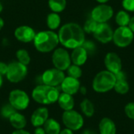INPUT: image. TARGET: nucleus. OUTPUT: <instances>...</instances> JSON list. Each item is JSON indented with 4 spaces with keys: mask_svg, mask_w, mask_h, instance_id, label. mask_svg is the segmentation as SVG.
I'll return each mask as SVG.
<instances>
[{
    "mask_svg": "<svg viewBox=\"0 0 134 134\" xmlns=\"http://www.w3.org/2000/svg\"><path fill=\"white\" fill-rule=\"evenodd\" d=\"M60 86L63 93L73 96L79 91L81 83L78 79H75L70 76H66Z\"/></svg>",
    "mask_w": 134,
    "mask_h": 134,
    "instance_id": "15",
    "label": "nucleus"
},
{
    "mask_svg": "<svg viewBox=\"0 0 134 134\" xmlns=\"http://www.w3.org/2000/svg\"><path fill=\"white\" fill-rule=\"evenodd\" d=\"M80 109L82 115L87 118H91L94 115L95 113L94 104L90 100L87 98L83 99L80 103Z\"/></svg>",
    "mask_w": 134,
    "mask_h": 134,
    "instance_id": "22",
    "label": "nucleus"
},
{
    "mask_svg": "<svg viewBox=\"0 0 134 134\" xmlns=\"http://www.w3.org/2000/svg\"><path fill=\"white\" fill-rule=\"evenodd\" d=\"M42 126L46 134H59L61 130L59 122L53 118H49Z\"/></svg>",
    "mask_w": 134,
    "mask_h": 134,
    "instance_id": "21",
    "label": "nucleus"
},
{
    "mask_svg": "<svg viewBox=\"0 0 134 134\" xmlns=\"http://www.w3.org/2000/svg\"><path fill=\"white\" fill-rule=\"evenodd\" d=\"M98 130L100 134H116L117 127L115 122L108 118H102L98 125Z\"/></svg>",
    "mask_w": 134,
    "mask_h": 134,
    "instance_id": "18",
    "label": "nucleus"
},
{
    "mask_svg": "<svg viewBox=\"0 0 134 134\" xmlns=\"http://www.w3.org/2000/svg\"><path fill=\"white\" fill-rule=\"evenodd\" d=\"M48 119L49 111L47 108L39 107L33 111L31 116V123L34 127H40L44 125Z\"/></svg>",
    "mask_w": 134,
    "mask_h": 134,
    "instance_id": "16",
    "label": "nucleus"
},
{
    "mask_svg": "<svg viewBox=\"0 0 134 134\" xmlns=\"http://www.w3.org/2000/svg\"><path fill=\"white\" fill-rule=\"evenodd\" d=\"M68 76L75 78V79H79L82 75V71L80 68V66L75 65V64H71L69 68L67 69Z\"/></svg>",
    "mask_w": 134,
    "mask_h": 134,
    "instance_id": "28",
    "label": "nucleus"
},
{
    "mask_svg": "<svg viewBox=\"0 0 134 134\" xmlns=\"http://www.w3.org/2000/svg\"><path fill=\"white\" fill-rule=\"evenodd\" d=\"M61 119L64 126L72 131H78L84 126V118L82 115L74 109L64 111Z\"/></svg>",
    "mask_w": 134,
    "mask_h": 134,
    "instance_id": "5",
    "label": "nucleus"
},
{
    "mask_svg": "<svg viewBox=\"0 0 134 134\" xmlns=\"http://www.w3.org/2000/svg\"><path fill=\"white\" fill-rule=\"evenodd\" d=\"M8 120L10 125L15 130L24 129L25 126H27V119L25 116L19 111H16L13 115L10 116V118Z\"/></svg>",
    "mask_w": 134,
    "mask_h": 134,
    "instance_id": "20",
    "label": "nucleus"
},
{
    "mask_svg": "<svg viewBox=\"0 0 134 134\" xmlns=\"http://www.w3.org/2000/svg\"><path fill=\"white\" fill-rule=\"evenodd\" d=\"M60 94V93L57 87L41 84L33 89L31 97L38 104L49 105L57 102Z\"/></svg>",
    "mask_w": 134,
    "mask_h": 134,
    "instance_id": "3",
    "label": "nucleus"
},
{
    "mask_svg": "<svg viewBox=\"0 0 134 134\" xmlns=\"http://www.w3.org/2000/svg\"><path fill=\"white\" fill-rule=\"evenodd\" d=\"M3 27H4V20L2 17H0V31L2 29Z\"/></svg>",
    "mask_w": 134,
    "mask_h": 134,
    "instance_id": "41",
    "label": "nucleus"
},
{
    "mask_svg": "<svg viewBox=\"0 0 134 134\" xmlns=\"http://www.w3.org/2000/svg\"><path fill=\"white\" fill-rule=\"evenodd\" d=\"M9 103L17 111H24L30 104V97L27 93L19 89L13 90L9 94Z\"/></svg>",
    "mask_w": 134,
    "mask_h": 134,
    "instance_id": "7",
    "label": "nucleus"
},
{
    "mask_svg": "<svg viewBox=\"0 0 134 134\" xmlns=\"http://www.w3.org/2000/svg\"><path fill=\"white\" fill-rule=\"evenodd\" d=\"M16 111H17L9 103H8V104H4L2 107L0 114H1V115H2V118L6 119H9L10 118V116L12 115H13Z\"/></svg>",
    "mask_w": 134,
    "mask_h": 134,
    "instance_id": "29",
    "label": "nucleus"
},
{
    "mask_svg": "<svg viewBox=\"0 0 134 134\" xmlns=\"http://www.w3.org/2000/svg\"><path fill=\"white\" fill-rule=\"evenodd\" d=\"M61 23V19L60 15L57 13H50L47 15L46 17V24L47 27L51 31H54L57 29Z\"/></svg>",
    "mask_w": 134,
    "mask_h": 134,
    "instance_id": "23",
    "label": "nucleus"
},
{
    "mask_svg": "<svg viewBox=\"0 0 134 134\" xmlns=\"http://www.w3.org/2000/svg\"><path fill=\"white\" fill-rule=\"evenodd\" d=\"M7 69H8V64H6L4 62H0V75H5L6 72H7Z\"/></svg>",
    "mask_w": 134,
    "mask_h": 134,
    "instance_id": "34",
    "label": "nucleus"
},
{
    "mask_svg": "<svg viewBox=\"0 0 134 134\" xmlns=\"http://www.w3.org/2000/svg\"><path fill=\"white\" fill-rule=\"evenodd\" d=\"M80 134H97L93 130H90V129H87V130H83Z\"/></svg>",
    "mask_w": 134,
    "mask_h": 134,
    "instance_id": "39",
    "label": "nucleus"
},
{
    "mask_svg": "<svg viewBox=\"0 0 134 134\" xmlns=\"http://www.w3.org/2000/svg\"><path fill=\"white\" fill-rule=\"evenodd\" d=\"M79 92H80V93L82 94V95H86V93H87V90H86V88L85 86H80V89H79Z\"/></svg>",
    "mask_w": 134,
    "mask_h": 134,
    "instance_id": "40",
    "label": "nucleus"
},
{
    "mask_svg": "<svg viewBox=\"0 0 134 134\" xmlns=\"http://www.w3.org/2000/svg\"><path fill=\"white\" fill-rule=\"evenodd\" d=\"M2 9H3V5H2V2H0V13L2 11Z\"/></svg>",
    "mask_w": 134,
    "mask_h": 134,
    "instance_id": "44",
    "label": "nucleus"
},
{
    "mask_svg": "<svg viewBox=\"0 0 134 134\" xmlns=\"http://www.w3.org/2000/svg\"><path fill=\"white\" fill-rule=\"evenodd\" d=\"M113 90L120 95H125L130 91L129 82L127 80H118L116 81Z\"/></svg>",
    "mask_w": 134,
    "mask_h": 134,
    "instance_id": "26",
    "label": "nucleus"
},
{
    "mask_svg": "<svg viewBox=\"0 0 134 134\" xmlns=\"http://www.w3.org/2000/svg\"><path fill=\"white\" fill-rule=\"evenodd\" d=\"M133 134H134V133H133Z\"/></svg>",
    "mask_w": 134,
    "mask_h": 134,
    "instance_id": "46",
    "label": "nucleus"
},
{
    "mask_svg": "<svg viewBox=\"0 0 134 134\" xmlns=\"http://www.w3.org/2000/svg\"><path fill=\"white\" fill-rule=\"evenodd\" d=\"M97 2H98L99 3H100V4H104V3H106V2H108L109 0H96Z\"/></svg>",
    "mask_w": 134,
    "mask_h": 134,
    "instance_id": "42",
    "label": "nucleus"
},
{
    "mask_svg": "<svg viewBox=\"0 0 134 134\" xmlns=\"http://www.w3.org/2000/svg\"><path fill=\"white\" fill-rule=\"evenodd\" d=\"M16 57L17 61L27 66L31 62V57L29 53L25 49H20L16 52Z\"/></svg>",
    "mask_w": 134,
    "mask_h": 134,
    "instance_id": "27",
    "label": "nucleus"
},
{
    "mask_svg": "<svg viewBox=\"0 0 134 134\" xmlns=\"http://www.w3.org/2000/svg\"><path fill=\"white\" fill-rule=\"evenodd\" d=\"M134 38V33L128 26L119 27L113 33V42L115 46L125 48L130 46Z\"/></svg>",
    "mask_w": 134,
    "mask_h": 134,
    "instance_id": "8",
    "label": "nucleus"
},
{
    "mask_svg": "<svg viewBox=\"0 0 134 134\" xmlns=\"http://www.w3.org/2000/svg\"><path fill=\"white\" fill-rule=\"evenodd\" d=\"M52 62L55 68L63 71H67L71 64V55L66 49L57 48L52 54Z\"/></svg>",
    "mask_w": 134,
    "mask_h": 134,
    "instance_id": "9",
    "label": "nucleus"
},
{
    "mask_svg": "<svg viewBox=\"0 0 134 134\" xmlns=\"http://www.w3.org/2000/svg\"><path fill=\"white\" fill-rule=\"evenodd\" d=\"M49 8L53 13H61L63 12L67 5L66 0H48Z\"/></svg>",
    "mask_w": 134,
    "mask_h": 134,
    "instance_id": "24",
    "label": "nucleus"
},
{
    "mask_svg": "<svg viewBox=\"0 0 134 134\" xmlns=\"http://www.w3.org/2000/svg\"><path fill=\"white\" fill-rule=\"evenodd\" d=\"M59 134H74V131H72L71 130L68 129V128L65 127L64 129L60 130V132Z\"/></svg>",
    "mask_w": 134,
    "mask_h": 134,
    "instance_id": "37",
    "label": "nucleus"
},
{
    "mask_svg": "<svg viewBox=\"0 0 134 134\" xmlns=\"http://www.w3.org/2000/svg\"><path fill=\"white\" fill-rule=\"evenodd\" d=\"M59 107L64 111H70L74 109L75 107V99L72 95L61 93L57 100Z\"/></svg>",
    "mask_w": 134,
    "mask_h": 134,
    "instance_id": "19",
    "label": "nucleus"
},
{
    "mask_svg": "<svg viewBox=\"0 0 134 134\" xmlns=\"http://www.w3.org/2000/svg\"><path fill=\"white\" fill-rule=\"evenodd\" d=\"M34 134H46L43 127L40 126V127H35V131H34Z\"/></svg>",
    "mask_w": 134,
    "mask_h": 134,
    "instance_id": "35",
    "label": "nucleus"
},
{
    "mask_svg": "<svg viewBox=\"0 0 134 134\" xmlns=\"http://www.w3.org/2000/svg\"><path fill=\"white\" fill-rule=\"evenodd\" d=\"M98 25V23L97 21H95L93 19L90 18L89 20H87L86 21V23L84 24V26H83V30L86 33H93L97 28Z\"/></svg>",
    "mask_w": 134,
    "mask_h": 134,
    "instance_id": "30",
    "label": "nucleus"
},
{
    "mask_svg": "<svg viewBox=\"0 0 134 134\" xmlns=\"http://www.w3.org/2000/svg\"><path fill=\"white\" fill-rule=\"evenodd\" d=\"M128 27L131 29V31L134 33V16L133 17L130 18V23H129Z\"/></svg>",
    "mask_w": 134,
    "mask_h": 134,
    "instance_id": "38",
    "label": "nucleus"
},
{
    "mask_svg": "<svg viewBox=\"0 0 134 134\" xmlns=\"http://www.w3.org/2000/svg\"><path fill=\"white\" fill-rule=\"evenodd\" d=\"M115 82V74L108 70H104L95 75L92 82V87L96 93H105L114 89Z\"/></svg>",
    "mask_w": 134,
    "mask_h": 134,
    "instance_id": "4",
    "label": "nucleus"
},
{
    "mask_svg": "<svg viewBox=\"0 0 134 134\" xmlns=\"http://www.w3.org/2000/svg\"><path fill=\"white\" fill-rule=\"evenodd\" d=\"M33 42L35 49L43 53L53 51L60 43L57 33L51 30L42 31L36 33Z\"/></svg>",
    "mask_w": 134,
    "mask_h": 134,
    "instance_id": "2",
    "label": "nucleus"
},
{
    "mask_svg": "<svg viewBox=\"0 0 134 134\" xmlns=\"http://www.w3.org/2000/svg\"><path fill=\"white\" fill-rule=\"evenodd\" d=\"M104 64L108 71L113 74L122 70V63L119 56L113 52L106 54L104 58Z\"/></svg>",
    "mask_w": 134,
    "mask_h": 134,
    "instance_id": "14",
    "label": "nucleus"
},
{
    "mask_svg": "<svg viewBox=\"0 0 134 134\" xmlns=\"http://www.w3.org/2000/svg\"><path fill=\"white\" fill-rule=\"evenodd\" d=\"M57 35L60 43L67 49H75L82 46L85 42V31L76 23L71 22L64 24Z\"/></svg>",
    "mask_w": 134,
    "mask_h": 134,
    "instance_id": "1",
    "label": "nucleus"
},
{
    "mask_svg": "<svg viewBox=\"0 0 134 134\" xmlns=\"http://www.w3.org/2000/svg\"><path fill=\"white\" fill-rule=\"evenodd\" d=\"M114 31L107 23L98 24L95 31L93 33V36L100 42L106 44L110 42L113 38Z\"/></svg>",
    "mask_w": 134,
    "mask_h": 134,
    "instance_id": "12",
    "label": "nucleus"
},
{
    "mask_svg": "<svg viewBox=\"0 0 134 134\" xmlns=\"http://www.w3.org/2000/svg\"><path fill=\"white\" fill-rule=\"evenodd\" d=\"M12 134H31L28 131L25 130L24 129H20V130H15Z\"/></svg>",
    "mask_w": 134,
    "mask_h": 134,
    "instance_id": "36",
    "label": "nucleus"
},
{
    "mask_svg": "<svg viewBox=\"0 0 134 134\" xmlns=\"http://www.w3.org/2000/svg\"><path fill=\"white\" fill-rule=\"evenodd\" d=\"M35 35H36V33L35 30L28 25L19 26L14 31L15 38L18 41L21 42H24V43L33 42Z\"/></svg>",
    "mask_w": 134,
    "mask_h": 134,
    "instance_id": "13",
    "label": "nucleus"
},
{
    "mask_svg": "<svg viewBox=\"0 0 134 134\" xmlns=\"http://www.w3.org/2000/svg\"><path fill=\"white\" fill-rule=\"evenodd\" d=\"M115 76L116 81H118V80H127L126 74L122 70H121L120 71L115 74Z\"/></svg>",
    "mask_w": 134,
    "mask_h": 134,
    "instance_id": "33",
    "label": "nucleus"
},
{
    "mask_svg": "<svg viewBox=\"0 0 134 134\" xmlns=\"http://www.w3.org/2000/svg\"><path fill=\"white\" fill-rule=\"evenodd\" d=\"M2 84H3V78H2V75H0V88L2 86Z\"/></svg>",
    "mask_w": 134,
    "mask_h": 134,
    "instance_id": "43",
    "label": "nucleus"
},
{
    "mask_svg": "<svg viewBox=\"0 0 134 134\" xmlns=\"http://www.w3.org/2000/svg\"><path fill=\"white\" fill-rule=\"evenodd\" d=\"M133 122H134V121H133ZM133 127H134V122H133Z\"/></svg>",
    "mask_w": 134,
    "mask_h": 134,
    "instance_id": "45",
    "label": "nucleus"
},
{
    "mask_svg": "<svg viewBox=\"0 0 134 134\" xmlns=\"http://www.w3.org/2000/svg\"><path fill=\"white\" fill-rule=\"evenodd\" d=\"M130 18L131 17H130V14L127 13V11L120 10L118 12V13L115 16V22L119 27L128 26Z\"/></svg>",
    "mask_w": 134,
    "mask_h": 134,
    "instance_id": "25",
    "label": "nucleus"
},
{
    "mask_svg": "<svg viewBox=\"0 0 134 134\" xmlns=\"http://www.w3.org/2000/svg\"><path fill=\"white\" fill-rule=\"evenodd\" d=\"M114 14V10L111 5L100 4L94 7L91 12V18L97 21L98 24L107 23Z\"/></svg>",
    "mask_w": 134,
    "mask_h": 134,
    "instance_id": "11",
    "label": "nucleus"
},
{
    "mask_svg": "<svg viewBox=\"0 0 134 134\" xmlns=\"http://www.w3.org/2000/svg\"><path fill=\"white\" fill-rule=\"evenodd\" d=\"M27 75V67L19 61H13L8 64L6 79L12 83H18L23 81Z\"/></svg>",
    "mask_w": 134,
    "mask_h": 134,
    "instance_id": "6",
    "label": "nucleus"
},
{
    "mask_svg": "<svg viewBox=\"0 0 134 134\" xmlns=\"http://www.w3.org/2000/svg\"><path fill=\"white\" fill-rule=\"evenodd\" d=\"M70 55H71V63L73 64H75L80 67L85 64V63L86 62L88 59V52L83 46L73 49Z\"/></svg>",
    "mask_w": 134,
    "mask_h": 134,
    "instance_id": "17",
    "label": "nucleus"
},
{
    "mask_svg": "<svg viewBox=\"0 0 134 134\" xmlns=\"http://www.w3.org/2000/svg\"><path fill=\"white\" fill-rule=\"evenodd\" d=\"M122 4L126 11L134 12V0H122Z\"/></svg>",
    "mask_w": 134,
    "mask_h": 134,
    "instance_id": "32",
    "label": "nucleus"
},
{
    "mask_svg": "<svg viewBox=\"0 0 134 134\" xmlns=\"http://www.w3.org/2000/svg\"><path fill=\"white\" fill-rule=\"evenodd\" d=\"M124 112L128 119L134 121V101L129 102L126 104Z\"/></svg>",
    "mask_w": 134,
    "mask_h": 134,
    "instance_id": "31",
    "label": "nucleus"
},
{
    "mask_svg": "<svg viewBox=\"0 0 134 134\" xmlns=\"http://www.w3.org/2000/svg\"><path fill=\"white\" fill-rule=\"evenodd\" d=\"M65 77V74L63 71L53 68L46 70L42 73L41 79L42 84L53 87H57L60 86Z\"/></svg>",
    "mask_w": 134,
    "mask_h": 134,
    "instance_id": "10",
    "label": "nucleus"
}]
</instances>
